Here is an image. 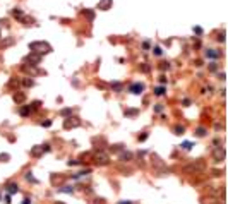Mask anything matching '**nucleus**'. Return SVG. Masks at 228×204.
Segmentation results:
<instances>
[{"label":"nucleus","mask_w":228,"mask_h":204,"mask_svg":"<svg viewBox=\"0 0 228 204\" xmlns=\"http://www.w3.org/2000/svg\"><path fill=\"white\" fill-rule=\"evenodd\" d=\"M194 33H196V34H199V36H201V34H203V29H201L199 26H196V28H194Z\"/></svg>","instance_id":"nucleus-46"},{"label":"nucleus","mask_w":228,"mask_h":204,"mask_svg":"<svg viewBox=\"0 0 228 204\" xmlns=\"http://www.w3.org/2000/svg\"><path fill=\"white\" fill-rule=\"evenodd\" d=\"M196 136L197 137H206V136H208V129H206V127H197V129H196Z\"/></svg>","instance_id":"nucleus-23"},{"label":"nucleus","mask_w":228,"mask_h":204,"mask_svg":"<svg viewBox=\"0 0 228 204\" xmlns=\"http://www.w3.org/2000/svg\"><path fill=\"white\" fill-rule=\"evenodd\" d=\"M225 158H226V149L221 148V146H216L215 151H213V161L221 163V161H225Z\"/></svg>","instance_id":"nucleus-5"},{"label":"nucleus","mask_w":228,"mask_h":204,"mask_svg":"<svg viewBox=\"0 0 228 204\" xmlns=\"http://www.w3.org/2000/svg\"><path fill=\"white\" fill-rule=\"evenodd\" d=\"M142 50H144V52H149V50H151V41H149V39L142 41Z\"/></svg>","instance_id":"nucleus-34"},{"label":"nucleus","mask_w":228,"mask_h":204,"mask_svg":"<svg viewBox=\"0 0 228 204\" xmlns=\"http://www.w3.org/2000/svg\"><path fill=\"white\" fill-rule=\"evenodd\" d=\"M23 204H31V199H29V197H26L24 201H23Z\"/></svg>","instance_id":"nucleus-52"},{"label":"nucleus","mask_w":228,"mask_h":204,"mask_svg":"<svg viewBox=\"0 0 228 204\" xmlns=\"http://www.w3.org/2000/svg\"><path fill=\"white\" fill-rule=\"evenodd\" d=\"M160 82L161 84H167V77H165V76H160Z\"/></svg>","instance_id":"nucleus-48"},{"label":"nucleus","mask_w":228,"mask_h":204,"mask_svg":"<svg viewBox=\"0 0 228 204\" xmlns=\"http://www.w3.org/2000/svg\"><path fill=\"white\" fill-rule=\"evenodd\" d=\"M53 204H65V202H60V201H55Z\"/></svg>","instance_id":"nucleus-54"},{"label":"nucleus","mask_w":228,"mask_h":204,"mask_svg":"<svg viewBox=\"0 0 228 204\" xmlns=\"http://www.w3.org/2000/svg\"><path fill=\"white\" fill-rule=\"evenodd\" d=\"M110 151H115V153L124 151V144H115V146H112V148H110Z\"/></svg>","instance_id":"nucleus-33"},{"label":"nucleus","mask_w":228,"mask_h":204,"mask_svg":"<svg viewBox=\"0 0 228 204\" xmlns=\"http://www.w3.org/2000/svg\"><path fill=\"white\" fill-rule=\"evenodd\" d=\"M14 16V19H17L19 23H23V24H34V19H31V17H28L26 14L23 12L21 9H12V12H10Z\"/></svg>","instance_id":"nucleus-3"},{"label":"nucleus","mask_w":228,"mask_h":204,"mask_svg":"<svg viewBox=\"0 0 228 204\" xmlns=\"http://www.w3.org/2000/svg\"><path fill=\"white\" fill-rule=\"evenodd\" d=\"M58 192H62V194H72V192H74V187H72V185H64V187L58 189Z\"/></svg>","instance_id":"nucleus-24"},{"label":"nucleus","mask_w":228,"mask_h":204,"mask_svg":"<svg viewBox=\"0 0 228 204\" xmlns=\"http://www.w3.org/2000/svg\"><path fill=\"white\" fill-rule=\"evenodd\" d=\"M165 93H167L165 86H158V87H154V96H165Z\"/></svg>","instance_id":"nucleus-27"},{"label":"nucleus","mask_w":228,"mask_h":204,"mask_svg":"<svg viewBox=\"0 0 228 204\" xmlns=\"http://www.w3.org/2000/svg\"><path fill=\"white\" fill-rule=\"evenodd\" d=\"M93 160L98 166H105V165H110V154L103 149H98L96 153H93Z\"/></svg>","instance_id":"nucleus-2"},{"label":"nucleus","mask_w":228,"mask_h":204,"mask_svg":"<svg viewBox=\"0 0 228 204\" xmlns=\"http://www.w3.org/2000/svg\"><path fill=\"white\" fill-rule=\"evenodd\" d=\"M81 123H82V120L77 118V117H65L64 120V129H74V127H79Z\"/></svg>","instance_id":"nucleus-7"},{"label":"nucleus","mask_w":228,"mask_h":204,"mask_svg":"<svg viewBox=\"0 0 228 204\" xmlns=\"http://www.w3.org/2000/svg\"><path fill=\"white\" fill-rule=\"evenodd\" d=\"M41 101H40V100H36V101H33V103L31 105H29V108H31V110H38V108H41Z\"/></svg>","instance_id":"nucleus-32"},{"label":"nucleus","mask_w":228,"mask_h":204,"mask_svg":"<svg viewBox=\"0 0 228 204\" xmlns=\"http://www.w3.org/2000/svg\"><path fill=\"white\" fill-rule=\"evenodd\" d=\"M110 89H113L115 93H120V91H124V84H122V82L113 81V82H110Z\"/></svg>","instance_id":"nucleus-17"},{"label":"nucleus","mask_w":228,"mask_h":204,"mask_svg":"<svg viewBox=\"0 0 228 204\" xmlns=\"http://www.w3.org/2000/svg\"><path fill=\"white\" fill-rule=\"evenodd\" d=\"M5 187H7V192H9V194H17V192H19V187H17L16 182H9Z\"/></svg>","instance_id":"nucleus-15"},{"label":"nucleus","mask_w":228,"mask_h":204,"mask_svg":"<svg viewBox=\"0 0 228 204\" xmlns=\"http://www.w3.org/2000/svg\"><path fill=\"white\" fill-rule=\"evenodd\" d=\"M182 105H183V107H189V105H190V100H189V98H183V100H182Z\"/></svg>","instance_id":"nucleus-45"},{"label":"nucleus","mask_w":228,"mask_h":204,"mask_svg":"<svg viewBox=\"0 0 228 204\" xmlns=\"http://www.w3.org/2000/svg\"><path fill=\"white\" fill-rule=\"evenodd\" d=\"M29 50L40 53V55H45V53L51 52V45L46 41H33V43H29Z\"/></svg>","instance_id":"nucleus-1"},{"label":"nucleus","mask_w":228,"mask_h":204,"mask_svg":"<svg viewBox=\"0 0 228 204\" xmlns=\"http://www.w3.org/2000/svg\"><path fill=\"white\" fill-rule=\"evenodd\" d=\"M218 77L221 79V81H225V79H226V74H225V72H221V74H218Z\"/></svg>","instance_id":"nucleus-49"},{"label":"nucleus","mask_w":228,"mask_h":204,"mask_svg":"<svg viewBox=\"0 0 228 204\" xmlns=\"http://www.w3.org/2000/svg\"><path fill=\"white\" fill-rule=\"evenodd\" d=\"M51 125V120H43L41 122V127H50Z\"/></svg>","instance_id":"nucleus-44"},{"label":"nucleus","mask_w":228,"mask_h":204,"mask_svg":"<svg viewBox=\"0 0 228 204\" xmlns=\"http://www.w3.org/2000/svg\"><path fill=\"white\" fill-rule=\"evenodd\" d=\"M139 71L144 72V74L151 72V64H146V62H144V64H141V65H139Z\"/></svg>","instance_id":"nucleus-29"},{"label":"nucleus","mask_w":228,"mask_h":204,"mask_svg":"<svg viewBox=\"0 0 228 204\" xmlns=\"http://www.w3.org/2000/svg\"><path fill=\"white\" fill-rule=\"evenodd\" d=\"M21 84H23L24 87H33V86H34V81L31 79V76H28V77L21 79Z\"/></svg>","instance_id":"nucleus-18"},{"label":"nucleus","mask_w":228,"mask_h":204,"mask_svg":"<svg viewBox=\"0 0 228 204\" xmlns=\"http://www.w3.org/2000/svg\"><path fill=\"white\" fill-rule=\"evenodd\" d=\"M206 168V165L203 161H196V163H192V165H187V166H183V173H201L203 170Z\"/></svg>","instance_id":"nucleus-4"},{"label":"nucleus","mask_w":228,"mask_h":204,"mask_svg":"<svg viewBox=\"0 0 228 204\" xmlns=\"http://www.w3.org/2000/svg\"><path fill=\"white\" fill-rule=\"evenodd\" d=\"M142 91H144V84L142 82H134V84L129 86V93H132V94H141Z\"/></svg>","instance_id":"nucleus-8"},{"label":"nucleus","mask_w":228,"mask_h":204,"mask_svg":"<svg viewBox=\"0 0 228 204\" xmlns=\"http://www.w3.org/2000/svg\"><path fill=\"white\" fill-rule=\"evenodd\" d=\"M24 178H26L28 182H31V184H38V180H36V178L33 177V173H31V172H28V173H26V175H24Z\"/></svg>","instance_id":"nucleus-30"},{"label":"nucleus","mask_w":228,"mask_h":204,"mask_svg":"<svg viewBox=\"0 0 228 204\" xmlns=\"http://www.w3.org/2000/svg\"><path fill=\"white\" fill-rule=\"evenodd\" d=\"M81 14H82V16L86 17L89 23H93V21H94V10H91V9H82V10H81Z\"/></svg>","instance_id":"nucleus-13"},{"label":"nucleus","mask_w":228,"mask_h":204,"mask_svg":"<svg viewBox=\"0 0 228 204\" xmlns=\"http://www.w3.org/2000/svg\"><path fill=\"white\" fill-rule=\"evenodd\" d=\"M180 146H182V149H183V151H190V149H192L196 144H194L192 141H185V143H182Z\"/></svg>","instance_id":"nucleus-28"},{"label":"nucleus","mask_w":228,"mask_h":204,"mask_svg":"<svg viewBox=\"0 0 228 204\" xmlns=\"http://www.w3.org/2000/svg\"><path fill=\"white\" fill-rule=\"evenodd\" d=\"M14 103H17V105H23L24 103V100H26V94L23 93V91H17V93H16V91H14Z\"/></svg>","instance_id":"nucleus-9"},{"label":"nucleus","mask_w":228,"mask_h":204,"mask_svg":"<svg viewBox=\"0 0 228 204\" xmlns=\"http://www.w3.org/2000/svg\"><path fill=\"white\" fill-rule=\"evenodd\" d=\"M10 202H12V201H10V194H7L5 196V204H10Z\"/></svg>","instance_id":"nucleus-51"},{"label":"nucleus","mask_w":228,"mask_h":204,"mask_svg":"<svg viewBox=\"0 0 228 204\" xmlns=\"http://www.w3.org/2000/svg\"><path fill=\"white\" fill-rule=\"evenodd\" d=\"M132 153L130 151H120V154H119V158H120V161H124V163H127V161H130L132 160Z\"/></svg>","instance_id":"nucleus-14"},{"label":"nucleus","mask_w":228,"mask_h":204,"mask_svg":"<svg viewBox=\"0 0 228 204\" xmlns=\"http://www.w3.org/2000/svg\"><path fill=\"white\" fill-rule=\"evenodd\" d=\"M60 115L62 117H71L72 115V108H64V110H60Z\"/></svg>","instance_id":"nucleus-35"},{"label":"nucleus","mask_w":228,"mask_h":204,"mask_svg":"<svg viewBox=\"0 0 228 204\" xmlns=\"http://www.w3.org/2000/svg\"><path fill=\"white\" fill-rule=\"evenodd\" d=\"M0 38H2V29H0Z\"/></svg>","instance_id":"nucleus-55"},{"label":"nucleus","mask_w":228,"mask_h":204,"mask_svg":"<svg viewBox=\"0 0 228 204\" xmlns=\"http://www.w3.org/2000/svg\"><path fill=\"white\" fill-rule=\"evenodd\" d=\"M43 153H45V151H43V146H33V148H31V156H33V158H40Z\"/></svg>","instance_id":"nucleus-12"},{"label":"nucleus","mask_w":228,"mask_h":204,"mask_svg":"<svg viewBox=\"0 0 228 204\" xmlns=\"http://www.w3.org/2000/svg\"><path fill=\"white\" fill-rule=\"evenodd\" d=\"M163 108H165L163 105H160V103H158L156 107H154V112H156V113H161V112H163Z\"/></svg>","instance_id":"nucleus-43"},{"label":"nucleus","mask_w":228,"mask_h":204,"mask_svg":"<svg viewBox=\"0 0 228 204\" xmlns=\"http://www.w3.org/2000/svg\"><path fill=\"white\" fill-rule=\"evenodd\" d=\"M153 53H154L156 57H161V55H163V50H161V46H154V48H153Z\"/></svg>","instance_id":"nucleus-36"},{"label":"nucleus","mask_w":228,"mask_h":204,"mask_svg":"<svg viewBox=\"0 0 228 204\" xmlns=\"http://www.w3.org/2000/svg\"><path fill=\"white\" fill-rule=\"evenodd\" d=\"M14 43H16V39H14V38H7V39H3V41H0V50L7 48V46L14 45Z\"/></svg>","instance_id":"nucleus-19"},{"label":"nucleus","mask_w":228,"mask_h":204,"mask_svg":"<svg viewBox=\"0 0 228 204\" xmlns=\"http://www.w3.org/2000/svg\"><path fill=\"white\" fill-rule=\"evenodd\" d=\"M0 199H2V196H0Z\"/></svg>","instance_id":"nucleus-56"},{"label":"nucleus","mask_w":228,"mask_h":204,"mask_svg":"<svg viewBox=\"0 0 228 204\" xmlns=\"http://www.w3.org/2000/svg\"><path fill=\"white\" fill-rule=\"evenodd\" d=\"M206 57H208V58H221V57H223V53L220 52V50L208 48V50H206Z\"/></svg>","instance_id":"nucleus-10"},{"label":"nucleus","mask_w":228,"mask_h":204,"mask_svg":"<svg viewBox=\"0 0 228 204\" xmlns=\"http://www.w3.org/2000/svg\"><path fill=\"white\" fill-rule=\"evenodd\" d=\"M213 175H215V177H220V175H223V172L221 170H213Z\"/></svg>","instance_id":"nucleus-47"},{"label":"nucleus","mask_w":228,"mask_h":204,"mask_svg":"<svg viewBox=\"0 0 228 204\" xmlns=\"http://www.w3.org/2000/svg\"><path fill=\"white\" fill-rule=\"evenodd\" d=\"M89 158H93V153H91V151H87V153H82V154H81V161H87V160H89Z\"/></svg>","instance_id":"nucleus-31"},{"label":"nucleus","mask_w":228,"mask_h":204,"mask_svg":"<svg viewBox=\"0 0 228 204\" xmlns=\"http://www.w3.org/2000/svg\"><path fill=\"white\" fill-rule=\"evenodd\" d=\"M91 173V168H84V170H81L79 173H74L72 175V178H81V177H87V175Z\"/></svg>","instance_id":"nucleus-22"},{"label":"nucleus","mask_w":228,"mask_h":204,"mask_svg":"<svg viewBox=\"0 0 228 204\" xmlns=\"http://www.w3.org/2000/svg\"><path fill=\"white\" fill-rule=\"evenodd\" d=\"M160 69H161V71H168V69H170V64H168V62H161Z\"/></svg>","instance_id":"nucleus-41"},{"label":"nucleus","mask_w":228,"mask_h":204,"mask_svg":"<svg viewBox=\"0 0 228 204\" xmlns=\"http://www.w3.org/2000/svg\"><path fill=\"white\" fill-rule=\"evenodd\" d=\"M31 112H33V110H31L29 107H26V105L19 108V115H21V117H24V118H26V117H29V115H31Z\"/></svg>","instance_id":"nucleus-21"},{"label":"nucleus","mask_w":228,"mask_h":204,"mask_svg":"<svg viewBox=\"0 0 228 204\" xmlns=\"http://www.w3.org/2000/svg\"><path fill=\"white\" fill-rule=\"evenodd\" d=\"M124 115H125L127 118H130V117H137L139 115V110H137V108H127V110L124 112Z\"/></svg>","instance_id":"nucleus-20"},{"label":"nucleus","mask_w":228,"mask_h":204,"mask_svg":"<svg viewBox=\"0 0 228 204\" xmlns=\"http://www.w3.org/2000/svg\"><path fill=\"white\" fill-rule=\"evenodd\" d=\"M201 201H203V204H220V199L213 197V196H206V197H203Z\"/></svg>","instance_id":"nucleus-16"},{"label":"nucleus","mask_w":228,"mask_h":204,"mask_svg":"<svg viewBox=\"0 0 228 204\" xmlns=\"http://www.w3.org/2000/svg\"><path fill=\"white\" fill-rule=\"evenodd\" d=\"M209 71H211V72L218 71V62H211V64H209Z\"/></svg>","instance_id":"nucleus-39"},{"label":"nucleus","mask_w":228,"mask_h":204,"mask_svg":"<svg viewBox=\"0 0 228 204\" xmlns=\"http://www.w3.org/2000/svg\"><path fill=\"white\" fill-rule=\"evenodd\" d=\"M148 137H149V132H142L141 136L137 137V141H139V143H144V141L148 139Z\"/></svg>","instance_id":"nucleus-37"},{"label":"nucleus","mask_w":228,"mask_h":204,"mask_svg":"<svg viewBox=\"0 0 228 204\" xmlns=\"http://www.w3.org/2000/svg\"><path fill=\"white\" fill-rule=\"evenodd\" d=\"M21 86V79L19 77H12L9 81V87H14V89H16V87H19Z\"/></svg>","instance_id":"nucleus-26"},{"label":"nucleus","mask_w":228,"mask_h":204,"mask_svg":"<svg viewBox=\"0 0 228 204\" xmlns=\"http://www.w3.org/2000/svg\"><path fill=\"white\" fill-rule=\"evenodd\" d=\"M117 204H132V202H129V201H120V202H117Z\"/></svg>","instance_id":"nucleus-53"},{"label":"nucleus","mask_w":228,"mask_h":204,"mask_svg":"<svg viewBox=\"0 0 228 204\" xmlns=\"http://www.w3.org/2000/svg\"><path fill=\"white\" fill-rule=\"evenodd\" d=\"M112 3H113V0H101V2H98L96 9H100V10H108L110 7H112Z\"/></svg>","instance_id":"nucleus-11"},{"label":"nucleus","mask_w":228,"mask_h":204,"mask_svg":"<svg viewBox=\"0 0 228 204\" xmlns=\"http://www.w3.org/2000/svg\"><path fill=\"white\" fill-rule=\"evenodd\" d=\"M41 58H43V55H40V53H36V52H31L28 57L24 58V62H26L28 65H33V67H36V65L41 64Z\"/></svg>","instance_id":"nucleus-6"},{"label":"nucleus","mask_w":228,"mask_h":204,"mask_svg":"<svg viewBox=\"0 0 228 204\" xmlns=\"http://www.w3.org/2000/svg\"><path fill=\"white\" fill-rule=\"evenodd\" d=\"M216 39H218V41H225V31H221V33H220V34L218 36H216Z\"/></svg>","instance_id":"nucleus-42"},{"label":"nucleus","mask_w":228,"mask_h":204,"mask_svg":"<svg viewBox=\"0 0 228 204\" xmlns=\"http://www.w3.org/2000/svg\"><path fill=\"white\" fill-rule=\"evenodd\" d=\"M173 134H177V136H183V134H185V127L177 123V125L173 127Z\"/></svg>","instance_id":"nucleus-25"},{"label":"nucleus","mask_w":228,"mask_h":204,"mask_svg":"<svg viewBox=\"0 0 228 204\" xmlns=\"http://www.w3.org/2000/svg\"><path fill=\"white\" fill-rule=\"evenodd\" d=\"M10 160V156L7 154V153H2V154H0V161H3V163H7Z\"/></svg>","instance_id":"nucleus-40"},{"label":"nucleus","mask_w":228,"mask_h":204,"mask_svg":"<svg viewBox=\"0 0 228 204\" xmlns=\"http://www.w3.org/2000/svg\"><path fill=\"white\" fill-rule=\"evenodd\" d=\"M43 151L48 153V151H50V144H43Z\"/></svg>","instance_id":"nucleus-50"},{"label":"nucleus","mask_w":228,"mask_h":204,"mask_svg":"<svg viewBox=\"0 0 228 204\" xmlns=\"http://www.w3.org/2000/svg\"><path fill=\"white\" fill-rule=\"evenodd\" d=\"M69 166H77V165H82V161L81 160H71V161H67Z\"/></svg>","instance_id":"nucleus-38"}]
</instances>
